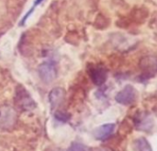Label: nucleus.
Here are the masks:
<instances>
[{
  "instance_id": "13",
  "label": "nucleus",
  "mask_w": 157,
  "mask_h": 151,
  "mask_svg": "<svg viewBox=\"0 0 157 151\" xmlns=\"http://www.w3.org/2000/svg\"><path fill=\"white\" fill-rule=\"evenodd\" d=\"M42 1H43V0H36V1H35V4H34V6L40 5V3H41Z\"/></svg>"
},
{
  "instance_id": "6",
  "label": "nucleus",
  "mask_w": 157,
  "mask_h": 151,
  "mask_svg": "<svg viewBox=\"0 0 157 151\" xmlns=\"http://www.w3.org/2000/svg\"><path fill=\"white\" fill-rule=\"evenodd\" d=\"M90 77H91V79L93 80V82L96 85L100 86L107 79V71H106L105 68L100 67V66L93 67L90 70Z\"/></svg>"
},
{
  "instance_id": "3",
  "label": "nucleus",
  "mask_w": 157,
  "mask_h": 151,
  "mask_svg": "<svg viewBox=\"0 0 157 151\" xmlns=\"http://www.w3.org/2000/svg\"><path fill=\"white\" fill-rule=\"evenodd\" d=\"M136 97L137 93L135 91V89L131 85H127L117 94L116 101L123 105H131L134 103V101H136Z\"/></svg>"
},
{
  "instance_id": "4",
  "label": "nucleus",
  "mask_w": 157,
  "mask_h": 151,
  "mask_svg": "<svg viewBox=\"0 0 157 151\" xmlns=\"http://www.w3.org/2000/svg\"><path fill=\"white\" fill-rule=\"evenodd\" d=\"M16 119L15 111L9 106L0 107V125H11Z\"/></svg>"
},
{
  "instance_id": "2",
  "label": "nucleus",
  "mask_w": 157,
  "mask_h": 151,
  "mask_svg": "<svg viewBox=\"0 0 157 151\" xmlns=\"http://www.w3.org/2000/svg\"><path fill=\"white\" fill-rule=\"evenodd\" d=\"M38 74L40 79L45 83H51L57 77L56 66L52 62H45L38 67Z\"/></svg>"
},
{
  "instance_id": "10",
  "label": "nucleus",
  "mask_w": 157,
  "mask_h": 151,
  "mask_svg": "<svg viewBox=\"0 0 157 151\" xmlns=\"http://www.w3.org/2000/svg\"><path fill=\"white\" fill-rule=\"evenodd\" d=\"M66 151H91L86 146L80 144V143H74L72 145V147H70V149Z\"/></svg>"
},
{
  "instance_id": "5",
  "label": "nucleus",
  "mask_w": 157,
  "mask_h": 151,
  "mask_svg": "<svg viewBox=\"0 0 157 151\" xmlns=\"http://www.w3.org/2000/svg\"><path fill=\"white\" fill-rule=\"evenodd\" d=\"M115 129L114 124H106L98 127L94 132V137L98 140H105L109 138Z\"/></svg>"
},
{
  "instance_id": "8",
  "label": "nucleus",
  "mask_w": 157,
  "mask_h": 151,
  "mask_svg": "<svg viewBox=\"0 0 157 151\" xmlns=\"http://www.w3.org/2000/svg\"><path fill=\"white\" fill-rule=\"evenodd\" d=\"M135 126L139 130H144V131H150L153 126V121L150 118L149 115L143 113L140 116L136 117L135 120Z\"/></svg>"
},
{
  "instance_id": "1",
  "label": "nucleus",
  "mask_w": 157,
  "mask_h": 151,
  "mask_svg": "<svg viewBox=\"0 0 157 151\" xmlns=\"http://www.w3.org/2000/svg\"><path fill=\"white\" fill-rule=\"evenodd\" d=\"M16 104L24 111H31L36 108V103L29 95V93L21 86H19L16 90L15 95Z\"/></svg>"
},
{
  "instance_id": "9",
  "label": "nucleus",
  "mask_w": 157,
  "mask_h": 151,
  "mask_svg": "<svg viewBox=\"0 0 157 151\" xmlns=\"http://www.w3.org/2000/svg\"><path fill=\"white\" fill-rule=\"evenodd\" d=\"M137 151H153L151 145L144 137H141L136 141Z\"/></svg>"
},
{
  "instance_id": "7",
  "label": "nucleus",
  "mask_w": 157,
  "mask_h": 151,
  "mask_svg": "<svg viewBox=\"0 0 157 151\" xmlns=\"http://www.w3.org/2000/svg\"><path fill=\"white\" fill-rule=\"evenodd\" d=\"M64 90L62 88H54L49 94V101L52 108H55L62 103L64 98Z\"/></svg>"
},
{
  "instance_id": "11",
  "label": "nucleus",
  "mask_w": 157,
  "mask_h": 151,
  "mask_svg": "<svg viewBox=\"0 0 157 151\" xmlns=\"http://www.w3.org/2000/svg\"><path fill=\"white\" fill-rule=\"evenodd\" d=\"M55 118L59 121H63V122H66L68 119H69V116L64 113H62V112H59L55 114Z\"/></svg>"
},
{
  "instance_id": "12",
  "label": "nucleus",
  "mask_w": 157,
  "mask_h": 151,
  "mask_svg": "<svg viewBox=\"0 0 157 151\" xmlns=\"http://www.w3.org/2000/svg\"><path fill=\"white\" fill-rule=\"evenodd\" d=\"M99 151H114L112 149H109V148H104V149H101Z\"/></svg>"
}]
</instances>
